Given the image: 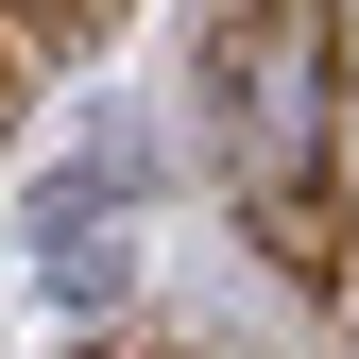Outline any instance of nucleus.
Masks as SVG:
<instances>
[{"mask_svg": "<svg viewBox=\"0 0 359 359\" xmlns=\"http://www.w3.org/2000/svg\"><path fill=\"white\" fill-rule=\"evenodd\" d=\"M325 69H342L325 0L222 18V171L274 205V240H308V205H325V137H342V86H325Z\"/></svg>", "mask_w": 359, "mask_h": 359, "instance_id": "f257e3e1", "label": "nucleus"}]
</instances>
